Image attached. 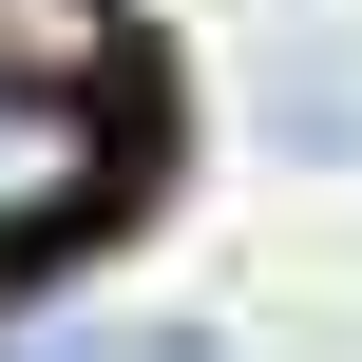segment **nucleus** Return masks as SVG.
I'll list each match as a JSON object with an SVG mask.
<instances>
[{"label": "nucleus", "instance_id": "1", "mask_svg": "<svg viewBox=\"0 0 362 362\" xmlns=\"http://www.w3.org/2000/svg\"><path fill=\"white\" fill-rule=\"evenodd\" d=\"M115 191H134V134H115V95L0 76V267H19V248H76Z\"/></svg>", "mask_w": 362, "mask_h": 362}, {"label": "nucleus", "instance_id": "2", "mask_svg": "<svg viewBox=\"0 0 362 362\" xmlns=\"http://www.w3.org/2000/svg\"><path fill=\"white\" fill-rule=\"evenodd\" d=\"M0 76L95 95V76H115V0H0Z\"/></svg>", "mask_w": 362, "mask_h": 362}, {"label": "nucleus", "instance_id": "3", "mask_svg": "<svg viewBox=\"0 0 362 362\" xmlns=\"http://www.w3.org/2000/svg\"><path fill=\"white\" fill-rule=\"evenodd\" d=\"M267 153H305V172L362 153V76H344V57H267Z\"/></svg>", "mask_w": 362, "mask_h": 362}, {"label": "nucleus", "instance_id": "4", "mask_svg": "<svg viewBox=\"0 0 362 362\" xmlns=\"http://www.w3.org/2000/svg\"><path fill=\"white\" fill-rule=\"evenodd\" d=\"M134 362H210V344H191V325H153V344H134Z\"/></svg>", "mask_w": 362, "mask_h": 362}]
</instances>
